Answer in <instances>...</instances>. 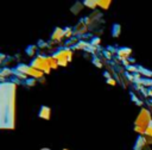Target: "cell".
I'll return each mask as SVG.
<instances>
[{
	"instance_id": "603a6c76",
	"label": "cell",
	"mask_w": 152,
	"mask_h": 150,
	"mask_svg": "<svg viewBox=\"0 0 152 150\" xmlns=\"http://www.w3.org/2000/svg\"><path fill=\"white\" fill-rule=\"evenodd\" d=\"M5 57H6V56H5L4 54H1V58H0V60H1V61H4V60H5Z\"/></svg>"
},
{
	"instance_id": "52a82bcc",
	"label": "cell",
	"mask_w": 152,
	"mask_h": 150,
	"mask_svg": "<svg viewBox=\"0 0 152 150\" xmlns=\"http://www.w3.org/2000/svg\"><path fill=\"white\" fill-rule=\"evenodd\" d=\"M147 145L146 140H145V137L144 136H139L137 138V142H135V145H134V150H144V148Z\"/></svg>"
},
{
	"instance_id": "7402d4cb",
	"label": "cell",
	"mask_w": 152,
	"mask_h": 150,
	"mask_svg": "<svg viewBox=\"0 0 152 150\" xmlns=\"http://www.w3.org/2000/svg\"><path fill=\"white\" fill-rule=\"evenodd\" d=\"M103 75L106 76V79H107V80H109V79H112V77H110V74H109V73H107V71H106V73H104Z\"/></svg>"
},
{
	"instance_id": "8992f818",
	"label": "cell",
	"mask_w": 152,
	"mask_h": 150,
	"mask_svg": "<svg viewBox=\"0 0 152 150\" xmlns=\"http://www.w3.org/2000/svg\"><path fill=\"white\" fill-rule=\"evenodd\" d=\"M50 113H51V110L48 106H42L38 112V117L43 119H50Z\"/></svg>"
},
{
	"instance_id": "5bb4252c",
	"label": "cell",
	"mask_w": 152,
	"mask_h": 150,
	"mask_svg": "<svg viewBox=\"0 0 152 150\" xmlns=\"http://www.w3.org/2000/svg\"><path fill=\"white\" fill-rule=\"evenodd\" d=\"M72 35H74V30H72L71 27H65V29H64V37L69 38V37H71Z\"/></svg>"
},
{
	"instance_id": "9a60e30c",
	"label": "cell",
	"mask_w": 152,
	"mask_h": 150,
	"mask_svg": "<svg viewBox=\"0 0 152 150\" xmlns=\"http://www.w3.org/2000/svg\"><path fill=\"white\" fill-rule=\"evenodd\" d=\"M145 135L148 136V137H152V123L147 126V129H146V131H145Z\"/></svg>"
},
{
	"instance_id": "ac0fdd59",
	"label": "cell",
	"mask_w": 152,
	"mask_h": 150,
	"mask_svg": "<svg viewBox=\"0 0 152 150\" xmlns=\"http://www.w3.org/2000/svg\"><path fill=\"white\" fill-rule=\"evenodd\" d=\"M127 69H128L129 71H133V73H137V71H139V69H138L137 67H134V65H128V67H127Z\"/></svg>"
},
{
	"instance_id": "ffe728a7",
	"label": "cell",
	"mask_w": 152,
	"mask_h": 150,
	"mask_svg": "<svg viewBox=\"0 0 152 150\" xmlns=\"http://www.w3.org/2000/svg\"><path fill=\"white\" fill-rule=\"evenodd\" d=\"M93 63H94V64H96V65H97L99 68H101V67H102V64H101V62H100V61H99L97 58H95V60H93Z\"/></svg>"
},
{
	"instance_id": "9c48e42d",
	"label": "cell",
	"mask_w": 152,
	"mask_h": 150,
	"mask_svg": "<svg viewBox=\"0 0 152 150\" xmlns=\"http://www.w3.org/2000/svg\"><path fill=\"white\" fill-rule=\"evenodd\" d=\"M83 5H84L86 7H89V8H91V10H95L96 6H97V1H94V0H86V1L83 2Z\"/></svg>"
},
{
	"instance_id": "7c38bea8",
	"label": "cell",
	"mask_w": 152,
	"mask_h": 150,
	"mask_svg": "<svg viewBox=\"0 0 152 150\" xmlns=\"http://www.w3.org/2000/svg\"><path fill=\"white\" fill-rule=\"evenodd\" d=\"M120 29H121V26H120L119 24H114V25H113V31H112V35H113L114 37H118V36L120 35V31H121Z\"/></svg>"
},
{
	"instance_id": "e0dca14e",
	"label": "cell",
	"mask_w": 152,
	"mask_h": 150,
	"mask_svg": "<svg viewBox=\"0 0 152 150\" xmlns=\"http://www.w3.org/2000/svg\"><path fill=\"white\" fill-rule=\"evenodd\" d=\"M100 38L99 37H96V38H93V40H91V45H94V46H96L97 44H100Z\"/></svg>"
},
{
	"instance_id": "44dd1931",
	"label": "cell",
	"mask_w": 152,
	"mask_h": 150,
	"mask_svg": "<svg viewBox=\"0 0 152 150\" xmlns=\"http://www.w3.org/2000/svg\"><path fill=\"white\" fill-rule=\"evenodd\" d=\"M107 82H108L109 85H113V86H115V85H116V81H115V80H113V79H109V80H107Z\"/></svg>"
},
{
	"instance_id": "cb8c5ba5",
	"label": "cell",
	"mask_w": 152,
	"mask_h": 150,
	"mask_svg": "<svg viewBox=\"0 0 152 150\" xmlns=\"http://www.w3.org/2000/svg\"><path fill=\"white\" fill-rule=\"evenodd\" d=\"M147 95H151V96H152V89L148 90V94H147Z\"/></svg>"
},
{
	"instance_id": "d6986e66",
	"label": "cell",
	"mask_w": 152,
	"mask_h": 150,
	"mask_svg": "<svg viewBox=\"0 0 152 150\" xmlns=\"http://www.w3.org/2000/svg\"><path fill=\"white\" fill-rule=\"evenodd\" d=\"M103 55H106L107 60H110V58H112V52H109L108 50H104V51H103Z\"/></svg>"
},
{
	"instance_id": "2e32d148",
	"label": "cell",
	"mask_w": 152,
	"mask_h": 150,
	"mask_svg": "<svg viewBox=\"0 0 152 150\" xmlns=\"http://www.w3.org/2000/svg\"><path fill=\"white\" fill-rule=\"evenodd\" d=\"M26 83H27V86H34V83H36V80H34L33 77H28V80L26 81Z\"/></svg>"
},
{
	"instance_id": "4fadbf2b",
	"label": "cell",
	"mask_w": 152,
	"mask_h": 150,
	"mask_svg": "<svg viewBox=\"0 0 152 150\" xmlns=\"http://www.w3.org/2000/svg\"><path fill=\"white\" fill-rule=\"evenodd\" d=\"M109 4H110V1H109V0H106L104 2H103L102 0H97V6H101L103 10H107V8H108V6H109Z\"/></svg>"
},
{
	"instance_id": "ba28073f",
	"label": "cell",
	"mask_w": 152,
	"mask_h": 150,
	"mask_svg": "<svg viewBox=\"0 0 152 150\" xmlns=\"http://www.w3.org/2000/svg\"><path fill=\"white\" fill-rule=\"evenodd\" d=\"M83 2H76L72 7H71V13L72 14H78L81 11H82V8H83Z\"/></svg>"
},
{
	"instance_id": "277c9868",
	"label": "cell",
	"mask_w": 152,
	"mask_h": 150,
	"mask_svg": "<svg viewBox=\"0 0 152 150\" xmlns=\"http://www.w3.org/2000/svg\"><path fill=\"white\" fill-rule=\"evenodd\" d=\"M131 52H132V50H131L129 48H121V49H119V50L116 51L118 57H119L120 60H122V61H125V60L129 58Z\"/></svg>"
},
{
	"instance_id": "3957f363",
	"label": "cell",
	"mask_w": 152,
	"mask_h": 150,
	"mask_svg": "<svg viewBox=\"0 0 152 150\" xmlns=\"http://www.w3.org/2000/svg\"><path fill=\"white\" fill-rule=\"evenodd\" d=\"M87 31H88V25L86 24V21H84V19H83V20H81V21L75 26V29H74V35H76V36H82V35H84Z\"/></svg>"
},
{
	"instance_id": "5b68a950",
	"label": "cell",
	"mask_w": 152,
	"mask_h": 150,
	"mask_svg": "<svg viewBox=\"0 0 152 150\" xmlns=\"http://www.w3.org/2000/svg\"><path fill=\"white\" fill-rule=\"evenodd\" d=\"M62 38H64V30H62L61 27H56L55 29V31H53V33L51 35V39L53 40V42H59Z\"/></svg>"
},
{
	"instance_id": "30bf717a",
	"label": "cell",
	"mask_w": 152,
	"mask_h": 150,
	"mask_svg": "<svg viewBox=\"0 0 152 150\" xmlns=\"http://www.w3.org/2000/svg\"><path fill=\"white\" fill-rule=\"evenodd\" d=\"M37 48H38L37 45H28V46L26 48V54L32 57V56L37 52Z\"/></svg>"
},
{
	"instance_id": "7a4b0ae2",
	"label": "cell",
	"mask_w": 152,
	"mask_h": 150,
	"mask_svg": "<svg viewBox=\"0 0 152 150\" xmlns=\"http://www.w3.org/2000/svg\"><path fill=\"white\" fill-rule=\"evenodd\" d=\"M152 123V117L148 110L142 108L139 113V117L135 120V125H134V131L141 133L142 136L145 135V131L147 129V126Z\"/></svg>"
},
{
	"instance_id": "6da1fadb",
	"label": "cell",
	"mask_w": 152,
	"mask_h": 150,
	"mask_svg": "<svg viewBox=\"0 0 152 150\" xmlns=\"http://www.w3.org/2000/svg\"><path fill=\"white\" fill-rule=\"evenodd\" d=\"M1 104V129L14 127V93L15 85L13 82H2L0 87Z\"/></svg>"
},
{
	"instance_id": "8fae6325",
	"label": "cell",
	"mask_w": 152,
	"mask_h": 150,
	"mask_svg": "<svg viewBox=\"0 0 152 150\" xmlns=\"http://www.w3.org/2000/svg\"><path fill=\"white\" fill-rule=\"evenodd\" d=\"M12 74H14V71H12L11 69H8V68H2V70H1V74H0V76H1V80L4 81L5 80V76L6 75H12Z\"/></svg>"
}]
</instances>
